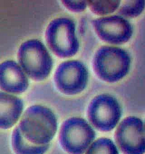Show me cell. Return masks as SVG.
<instances>
[{
    "label": "cell",
    "instance_id": "cell-16",
    "mask_svg": "<svg viewBox=\"0 0 145 154\" xmlns=\"http://www.w3.org/2000/svg\"><path fill=\"white\" fill-rule=\"evenodd\" d=\"M63 6L72 12H82L86 9L87 1H61Z\"/></svg>",
    "mask_w": 145,
    "mask_h": 154
},
{
    "label": "cell",
    "instance_id": "cell-10",
    "mask_svg": "<svg viewBox=\"0 0 145 154\" xmlns=\"http://www.w3.org/2000/svg\"><path fill=\"white\" fill-rule=\"evenodd\" d=\"M29 85L22 68L16 62L7 60L0 63V89L9 94H21Z\"/></svg>",
    "mask_w": 145,
    "mask_h": 154
},
{
    "label": "cell",
    "instance_id": "cell-6",
    "mask_svg": "<svg viewBox=\"0 0 145 154\" xmlns=\"http://www.w3.org/2000/svg\"><path fill=\"white\" fill-rule=\"evenodd\" d=\"M121 106L113 96L97 95L91 100L87 109V117L92 126L103 132L111 131L121 117Z\"/></svg>",
    "mask_w": 145,
    "mask_h": 154
},
{
    "label": "cell",
    "instance_id": "cell-1",
    "mask_svg": "<svg viewBox=\"0 0 145 154\" xmlns=\"http://www.w3.org/2000/svg\"><path fill=\"white\" fill-rule=\"evenodd\" d=\"M57 120L50 109L33 105L23 113L17 126L23 137L36 145H49L57 131Z\"/></svg>",
    "mask_w": 145,
    "mask_h": 154
},
{
    "label": "cell",
    "instance_id": "cell-8",
    "mask_svg": "<svg viewBox=\"0 0 145 154\" xmlns=\"http://www.w3.org/2000/svg\"><path fill=\"white\" fill-rule=\"evenodd\" d=\"M114 140L124 154H145V127L142 120L136 116L125 118L115 131Z\"/></svg>",
    "mask_w": 145,
    "mask_h": 154
},
{
    "label": "cell",
    "instance_id": "cell-15",
    "mask_svg": "<svg viewBox=\"0 0 145 154\" xmlns=\"http://www.w3.org/2000/svg\"><path fill=\"white\" fill-rule=\"evenodd\" d=\"M145 1H125L118 10V14L133 18L139 16L145 8Z\"/></svg>",
    "mask_w": 145,
    "mask_h": 154
},
{
    "label": "cell",
    "instance_id": "cell-14",
    "mask_svg": "<svg viewBox=\"0 0 145 154\" xmlns=\"http://www.w3.org/2000/svg\"><path fill=\"white\" fill-rule=\"evenodd\" d=\"M120 1H87L91 11L99 15L111 14L119 8Z\"/></svg>",
    "mask_w": 145,
    "mask_h": 154
},
{
    "label": "cell",
    "instance_id": "cell-11",
    "mask_svg": "<svg viewBox=\"0 0 145 154\" xmlns=\"http://www.w3.org/2000/svg\"><path fill=\"white\" fill-rule=\"evenodd\" d=\"M23 109L22 100L0 91V129L6 130L13 127L21 118Z\"/></svg>",
    "mask_w": 145,
    "mask_h": 154
},
{
    "label": "cell",
    "instance_id": "cell-5",
    "mask_svg": "<svg viewBox=\"0 0 145 154\" xmlns=\"http://www.w3.org/2000/svg\"><path fill=\"white\" fill-rule=\"evenodd\" d=\"M96 133L83 118L73 117L66 120L59 132V142L69 154H84L94 141Z\"/></svg>",
    "mask_w": 145,
    "mask_h": 154
},
{
    "label": "cell",
    "instance_id": "cell-13",
    "mask_svg": "<svg viewBox=\"0 0 145 154\" xmlns=\"http://www.w3.org/2000/svg\"><path fill=\"white\" fill-rule=\"evenodd\" d=\"M85 154H119V152L112 140L100 138L91 143Z\"/></svg>",
    "mask_w": 145,
    "mask_h": 154
},
{
    "label": "cell",
    "instance_id": "cell-7",
    "mask_svg": "<svg viewBox=\"0 0 145 154\" xmlns=\"http://www.w3.org/2000/svg\"><path fill=\"white\" fill-rule=\"evenodd\" d=\"M88 80L87 68L84 64L77 60L63 62L54 73L56 88L66 95H76L81 93L86 88Z\"/></svg>",
    "mask_w": 145,
    "mask_h": 154
},
{
    "label": "cell",
    "instance_id": "cell-9",
    "mask_svg": "<svg viewBox=\"0 0 145 154\" xmlns=\"http://www.w3.org/2000/svg\"><path fill=\"white\" fill-rule=\"evenodd\" d=\"M95 32L104 42L121 45L129 41L133 32L130 23L120 15L96 19L92 21Z\"/></svg>",
    "mask_w": 145,
    "mask_h": 154
},
{
    "label": "cell",
    "instance_id": "cell-12",
    "mask_svg": "<svg viewBox=\"0 0 145 154\" xmlns=\"http://www.w3.org/2000/svg\"><path fill=\"white\" fill-rule=\"evenodd\" d=\"M11 147L15 154H44L49 149L50 144H32L23 137L16 127L11 135Z\"/></svg>",
    "mask_w": 145,
    "mask_h": 154
},
{
    "label": "cell",
    "instance_id": "cell-3",
    "mask_svg": "<svg viewBox=\"0 0 145 154\" xmlns=\"http://www.w3.org/2000/svg\"><path fill=\"white\" fill-rule=\"evenodd\" d=\"M18 59L23 71L35 81H42L49 76L53 60L41 41L31 39L19 48Z\"/></svg>",
    "mask_w": 145,
    "mask_h": 154
},
{
    "label": "cell",
    "instance_id": "cell-2",
    "mask_svg": "<svg viewBox=\"0 0 145 154\" xmlns=\"http://www.w3.org/2000/svg\"><path fill=\"white\" fill-rule=\"evenodd\" d=\"M130 57L121 48L103 46L96 52L92 66L96 75L104 82L113 83L118 82L129 72Z\"/></svg>",
    "mask_w": 145,
    "mask_h": 154
},
{
    "label": "cell",
    "instance_id": "cell-4",
    "mask_svg": "<svg viewBox=\"0 0 145 154\" xmlns=\"http://www.w3.org/2000/svg\"><path fill=\"white\" fill-rule=\"evenodd\" d=\"M45 39L50 49L60 58L72 57L79 50L76 24L71 19L62 17L52 20L46 29Z\"/></svg>",
    "mask_w": 145,
    "mask_h": 154
}]
</instances>
